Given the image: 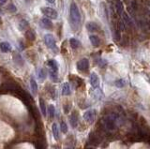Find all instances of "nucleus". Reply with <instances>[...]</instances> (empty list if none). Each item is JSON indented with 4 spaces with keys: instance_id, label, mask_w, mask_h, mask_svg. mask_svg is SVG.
Listing matches in <instances>:
<instances>
[{
    "instance_id": "obj_1",
    "label": "nucleus",
    "mask_w": 150,
    "mask_h": 149,
    "mask_svg": "<svg viewBox=\"0 0 150 149\" xmlns=\"http://www.w3.org/2000/svg\"><path fill=\"white\" fill-rule=\"evenodd\" d=\"M70 23H71V26L74 29H77L79 27L80 23H81V13L78 9L77 5L75 3H71L70 5Z\"/></svg>"
},
{
    "instance_id": "obj_2",
    "label": "nucleus",
    "mask_w": 150,
    "mask_h": 149,
    "mask_svg": "<svg viewBox=\"0 0 150 149\" xmlns=\"http://www.w3.org/2000/svg\"><path fill=\"white\" fill-rule=\"evenodd\" d=\"M44 42L49 49L57 53L58 49H57V46H56L55 39H54V37L52 35V34H46V35L44 36Z\"/></svg>"
},
{
    "instance_id": "obj_3",
    "label": "nucleus",
    "mask_w": 150,
    "mask_h": 149,
    "mask_svg": "<svg viewBox=\"0 0 150 149\" xmlns=\"http://www.w3.org/2000/svg\"><path fill=\"white\" fill-rule=\"evenodd\" d=\"M40 10H41L42 14H43L45 17H47V18L49 19H54V20H55V19H57V17H58L57 11H56L54 9H53V8L42 7L41 9H40Z\"/></svg>"
},
{
    "instance_id": "obj_4",
    "label": "nucleus",
    "mask_w": 150,
    "mask_h": 149,
    "mask_svg": "<svg viewBox=\"0 0 150 149\" xmlns=\"http://www.w3.org/2000/svg\"><path fill=\"white\" fill-rule=\"evenodd\" d=\"M76 68L79 71H87L89 69V61L87 58H82L76 64Z\"/></svg>"
},
{
    "instance_id": "obj_5",
    "label": "nucleus",
    "mask_w": 150,
    "mask_h": 149,
    "mask_svg": "<svg viewBox=\"0 0 150 149\" xmlns=\"http://www.w3.org/2000/svg\"><path fill=\"white\" fill-rule=\"evenodd\" d=\"M95 116H96V113L94 110H88L86 112H84V119L89 124L93 123L95 120Z\"/></svg>"
},
{
    "instance_id": "obj_6",
    "label": "nucleus",
    "mask_w": 150,
    "mask_h": 149,
    "mask_svg": "<svg viewBox=\"0 0 150 149\" xmlns=\"http://www.w3.org/2000/svg\"><path fill=\"white\" fill-rule=\"evenodd\" d=\"M90 84L92 85L93 88H98V86H99V78L97 75V73L92 72L90 74Z\"/></svg>"
},
{
    "instance_id": "obj_7",
    "label": "nucleus",
    "mask_w": 150,
    "mask_h": 149,
    "mask_svg": "<svg viewBox=\"0 0 150 149\" xmlns=\"http://www.w3.org/2000/svg\"><path fill=\"white\" fill-rule=\"evenodd\" d=\"M86 29L89 31V32H96V31L99 30V26H98V24L97 23H95V22H87L86 23Z\"/></svg>"
},
{
    "instance_id": "obj_8",
    "label": "nucleus",
    "mask_w": 150,
    "mask_h": 149,
    "mask_svg": "<svg viewBox=\"0 0 150 149\" xmlns=\"http://www.w3.org/2000/svg\"><path fill=\"white\" fill-rule=\"evenodd\" d=\"M12 47L10 45V43L9 42H1L0 43V50L3 52V53H9V52L11 51Z\"/></svg>"
},
{
    "instance_id": "obj_9",
    "label": "nucleus",
    "mask_w": 150,
    "mask_h": 149,
    "mask_svg": "<svg viewBox=\"0 0 150 149\" xmlns=\"http://www.w3.org/2000/svg\"><path fill=\"white\" fill-rule=\"evenodd\" d=\"M89 40H90V43L93 45L94 47H98L99 45V38L96 35H90L89 36Z\"/></svg>"
},
{
    "instance_id": "obj_10",
    "label": "nucleus",
    "mask_w": 150,
    "mask_h": 149,
    "mask_svg": "<svg viewBox=\"0 0 150 149\" xmlns=\"http://www.w3.org/2000/svg\"><path fill=\"white\" fill-rule=\"evenodd\" d=\"M41 26L46 29H51L53 27V23L49 18H43L41 19Z\"/></svg>"
},
{
    "instance_id": "obj_11",
    "label": "nucleus",
    "mask_w": 150,
    "mask_h": 149,
    "mask_svg": "<svg viewBox=\"0 0 150 149\" xmlns=\"http://www.w3.org/2000/svg\"><path fill=\"white\" fill-rule=\"evenodd\" d=\"M52 132H53V136L54 137V139H55V140H58L59 139V128L56 123H54L52 125Z\"/></svg>"
},
{
    "instance_id": "obj_12",
    "label": "nucleus",
    "mask_w": 150,
    "mask_h": 149,
    "mask_svg": "<svg viewBox=\"0 0 150 149\" xmlns=\"http://www.w3.org/2000/svg\"><path fill=\"white\" fill-rule=\"evenodd\" d=\"M48 66H49V68L51 69L52 70H54L55 72L58 71V64H57V62H56L54 59H50V60L48 61Z\"/></svg>"
},
{
    "instance_id": "obj_13",
    "label": "nucleus",
    "mask_w": 150,
    "mask_h": 149,
    "mask_svg": "<svg viewBox=\"0 0 150 149\" xmlns=\"http://www.w3.org/2000/svg\"><path fill=\"white\" fill-rule=\"evenodd\" d=\"M70 123L72 128H76L77 123H78V117H77L76 113H72V114H71V115H70Z\"/></svg>"
},
{
    "instance_id": "obj_14",
    "label": "nucleus",
    "mask_w": 150,
    "mask_h": 149,
    "mask_svg": "<svg viewBox=\"0 0 150 149\" xmlns=\"http://www.w3.org/2000/svg\"><path fill=\"white\" fill-rule=\"evenodd\" d=\"M105 122H106V127H107L109 129H114L115 128V120L113 117L108 116L105 118Z\"/></svg>"
},
{
    "instance_id": "obj_15",
    "label": "nucleus",
    "mask_w": 150,
    "mask_h": 149,
    "mask_svg": "<svg viewBox=\"0 0 150 149\" xmlns=\"http://www.w3.org/2000/svg\"><path fill=\"white\" fill-rule=\"evenodd\" d=\"M40 111H41V114H43V116H46L47 115V107L46 104H45V101L43 100V98H40Z\"/></svg>"
},
{
    "instance_id": "obj_16",
    "label": "nucleus",
    "mask_w": 150,
    "mask_h": 149,
    "mask_svg": "<svg viewBox=\"0 0 150 149\" xmlns=\"http://www.w3.org/2000/svg\"><path fill=\"white\" fill-rule=\"evenodd\" d=\"M70 94V86L68 83H65L62 85V95L68 96Z\"/></svg>"
},
{
    "instance_id": "obj_17",
    "label": "nucleus",
    "mask_w": 150,
    "mask_h": 149,
    "mask_svg": "<svg viewBox=\"0 0 150 149\" xmlns=\"http://www.w3.org/2000/svg\"><path fill=\"white\" fill-rule=\"evenodd\" d=\"M70 44L72 49H77V48H79L81 46V42L78 40H76V39H74V38H71L70 40Z\"/></svg>"
},
{
    "instance_id": "obj_18",
    "label": "nucleus",
    "mask_w": 150,
    "mask_h": 149,
    "mask_svg": "<svg viewBox=\"0 0 150 149\" xmlns=\"http://www.w3.org/2000/svg\"><path fill=\"white\" fill-rule=\"evenodd\" d=\"M30 88H31V91H32V93L34 94V95H36L38 92V84L33 78L30 79Z\"/></svg>"
},
{
    "instance_id": "obj_19",
    "label": "nucleus",
    "mask_w": 150,
    "mask_h": 149,
    "mask_svg": "<svg viewBox=\"0 0 150 149\" xmlns=\"http://www.w3.org/2000/svg\"><path fill=\"white\" fill-rule=\"evenodd\" d=\"M26 38L27 39V40H31V41H33V40H36V35H35V32L33 30H31V29H29V30H27L26 32Z\"/></svg>"
},
{
    "instance_id": "obj_20",
    "label": "nucleus",
    "mask_w": 150,
    "mask_h": 149,
    "mask_svg": "<svg viewBox=\"0 0 150 149\" xmlns=\"http://www.w3.org/2000/svg\"><path fill=\"white\" fill-rule=\"evenodd\" d=\"M38 76L40 78V81H44L47 77V72L44 69H40L39 71H38Z\"/></svg>"
},
{
    "instance_id": "obj_21",
    "label": "nucleus",
    "mask_w": 150,
    "mask_h": 149,
    "mask_svg": "<svg viewBox=\"0 0 150 149\" xmlns=\"http://www.w3.org/2000/svg\"><path fill=\"white\" fill-rule=\"evenodd\" d=\"M13 59H14V62L19 66H23V60L22 58V56L20 55L19 54H15L13 56Z\"/></svg>"
},
{
    "instance_id": "obj_22",
    "label": "nucleus",
    "mask_w": 150,
    "mask_h": 149,
    "mask_svg": "<svg viewBox=\"0 0 150 149\" xmlns=\"http://www.w3.org/2000/svg\"><path fill=\"white\" fill-rule=\"evenodd\" d=\"M28 26H29V23H28V22L26 20H21L20 23H19V29L22 31L26 30V28L28 27Z\"/></svg>"
},
{
    "instance_id": "obj_23",
    "label": "nucleus",
    "mask_w": 150,
    "mask_h": 149,
    "mask_svg": "<svg viewBox=\"0 0 150 149\" xmlns=\"http://www.w3.org/2000/svg\"><path fill=\"white\" fill-rule=\"evenodd\" d=\"M47 112L49 114V116L51 118H54V115H55V108H54V105H49L48 106V110H47Z\"/></svg>"
},
{
    "instance_id": "obj_24",
    "label": "nucleus",
    "mask_w": 150,
    "mask_h": 149,
    "mask_svg": "<svg viewBox=\"0 0 150 149\" xmlns=\"http://www.w3.org/2000/svg\"><path fill=\"white\" fill-rule=\"evenodd\" d=\"M115 9H116V12L118 15H122V12H123V6H122V3L120 0H117L116 4H115Z\"/></svg>"
},
{
    "instance_id": "obj_25",
    "label": "nucleus",
    "mask_w": 150,
    "mask_h": 149,
    "mask_svg": "<svg viewBox=\"0 0 150 149\" xmlns=\"http://www.w3.org/2000/svg\"><path fill=\"white\" fill-rule=\"evenodd\" d=\"M115 84L118 88H122V87H125V85H126V81L123 79H118L115 82Z\"/></svg>"
},
{
    "instance_id": "obj_26",
    "label": "nucleus",
    "mask_w": 150,
    "mask_h": 149,
    "mask_svg": "<svg viewBox=\"0 0 150 149\" xmlns=\"http://www.w3.org/2000/svg\"><path fill=\"white\" fill-rule=\"evenodd\" d=\"M49 74H50V78L53 82H58V76H57V72L54 71V70H50L49 71Z\"/></svg>"
},
{
    "instance_id": "obj_27",
    "label": "nucleus",
    "mask_w": 150,
    "mask_h": 149,
    "mask_svg": "<svg viewBox=\"0 0 150 149\" xmlns=\"http://www.w3.org/2000/svg\"><path fill=\"white\" fill-rule=\"evenodd\" d=\"M60 131H62V133H64V134H66V133L68 132V125L64 121L60 122Z\"/></svg>"
},
{
    "instance_id": "obj_28",
    "label": "nucleus",
    "mask_w": 150,
    "mask_h": 149,
    "mask_svg": "<svg viewBox=\"0 0 150 149\" xmlns=\"http://www.w3.org/2000/svg\"><path fill=\"white\" fill-rule=\"evenodd\" d=\"M117 27H118V30H119V31L124 30V29H125V22H124V20H120V21L118 22Z\"/></svg>"
},
{
    "instance_id": "obj_29",
    "label": "nucleus",
    "mask_w": 150,
    "mask_h": 149,
    "mask_svg": "<svg viewBox=\"0 0 150 149\" xmlns=\"http://www.w3.org/2000/svg\"><path fill=\"white\" fill-rule=\"evenodd\" d=\"M115 40L116 41H119L121 40V34H120V31L118 29L115 31Z\"/></svg>"
},
{
    "instance_id": "obj_30",
    "label": "nucleus",
    "mask_w": 150,
    "mask_h": 149,
    "mask_svg": "<svg viewBox=\"0 0 150 149\" xmlns=\"http://www.w3.org/2000/svg\"><path fill=\"white\" fill-rule=\"evenodd\" d=\"M123 20H124L125 23H127L128 24H129V23H131L130 19H129V17L128 16V14L127 13H123Z\"/></svg>"
},
{
    "instance_id": "obj_31",
    "label": "nucleus",
    "mask_w": 150,
    "mask_h": 149,
    "mask_svg": "<svg viewBox=\"0 0 150 149\" xmlns=\"http://www.w3.org/2000/svg\"><path fill=\"white\" fill-rule=\"evenodd\" d=\"M7 9H9V11H11V12H16V10H17L16 7H15L13 4H9V6H8Z\"/></svg>"
},
{
    "instance_id": "obj_32",
    "label": "nucleus",
    "mask_w": 150,
    "mask_h": 149,
    "mask_svg": "<svg viewBox=\"0 0 150 149\" xmlns=\"http://www.w3.org/2000/svg\"><path fill=\"white\" fill-rule=\"evenodd\" d=\"M131 5H132V8H133V9H137V5H136L135 1H132V2H131Z\"/></svg>"
},
{
    "instance_id": "obj_33",
    "label": "nucleus",
    "mask_w": 150,
    "mask_h": 149,
    "mask_svg": "<svg viewBox=\"0 0 150 149\" xmlns=\"http://www.w3.org/2000/svg\"><path fill=\"white\" fill-rule=\"evenodd\" d=\"M47 2H49V3H51V4H54V2H55V0H46Z\"/></svg>"
},
{
    "instance_id": "obj_34",
    "label": "nucleus",
    "mask_w": 150,
    "mask_h": 149,
    "mask_svg": "<svg viewBox=\"0 0 150 149\" xmlns=\"http://www.w3.org/2000/svg\"><path fill=\"white\" fill-rule=\"evenodd\" d=\"M7 1L8 0H0V3H1V4H4V3H6Z\"/></svg>"
},
{
    "instance_id": "obj_35",
    "label": "nucleus",
    "mask_w": 150,
    "mask_h": 149,
    "mask_svg": "<svg viewBox=\"0 0 150 149\" xmlns=\"http://www.w3.org/2000/svg\"><path fill=\"white\" fill-rule=\"evenodd\" d=\"M3 24V22H2V19H1V17H0V26Z\"/></svg>"
},
{
    "instance_id": "obj_36",
    "label": "nucleus",
    "mask_w": 150,
    "mask_h": 149,
    "mask_svg": "<svg viewBox=\"0 0 150 149\" xmlns=\"http://www.w3.org/2000/svg\"><path fill=\"white\" fill-rule=\"evenodd\" d=\"M148 26H149V28H150V23H148Z\"/></svg>"
},
{
    "instance_id": "obj_37",
    "label": "nucleus",
    "mask_w": 150,
    "mask_h": 149,
    "mask_svg": "<svg viewBox=\"0 0 150 149\" xmlns=\"http://www.w3.org/2000/svg\"><path fill=\"white\" fill-rule=\"evenodd\" d=\"M66 149H72V148H70V147H68V148H66Z\"/></svg>"
}]
</instances>
